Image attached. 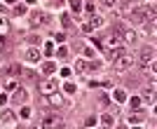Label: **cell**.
<instances>
[{
  "mask_svg": "<svg viewBox=\"0 0 157 129\" xmlns=\"http://www.w3.org/2000/svg\"><path fill=\"white\" fill-rule=\"evenodd\" d=\"M113 66H115V71H129L131 66H134V57L131 54H127V52H122V49H117V52H113Z\"/></svg>",
  "mask_w": 157,
  "mask_h": 129,
  "instance_id": "1",
  "label": "cell"
},
{
  "mask_svg": "<svg viewBox=\"0 0 157 129\" xmlns=\"http://www.w3.org/2000/svg\"><path fill=\"white\" fill-rule=\"evenodd\" d=\"M40 92H42V94H47V96H49V94H54V92H56V82H54L52 77H49V80H42Z\"/></svg>",
  "mask_w": 157,
  "mask_h": 129,
  "instance_id": "2",
  "label": "cell"
},
{
  "mask_svg": "<svg viewBox=\"0 0 157 129\" xmlns=\"http://www.w3.org/2000/svg\"><path fill=\"white\" fill-rule=\"evenodd\" d=\"M54 124H59V115L49 113V115H45V117H42V124H40V127H42V129H52Z\"/></svg>",
  "mask_w": 157,
  "mask_h": 129,
  "instance_id": "3",
  "label": "cell"
},
{
  "mask_svg": "<svg viewBox=\"0 0 157 129\" xmlns=\"http://www.w3.org/2000/svg\"><path fill=\"white\" fill-rule=\"evenodd\" d=\"M12 101H14V103H26V101H28V92L17 87V89H14V94H12Z\"/></svg>",
  "mask_w": 157,
  "mask_h": 129,
  "instance_id": "4",
  "label": "cell"
},
{
  "mask_svg": "<svg viewBox=\"0 0 157 129\" xmlns=\"http://www.w3.org/2000/svg\"><path fill=\"white\" fill-rule=\"evenodd\" d=\"M129 19L134 21V24H141V21L148 19V12H145V10H134V12L129 14Z\"/></svg>",
  "mask_w": 157,
  "mask_h": 129,
  "instance_id": "5",
  "label": "cell"
},
{
  "mask_svg": "<svg viewBox=\"0 0 157 129\" xmlns=\"http://www.w3.org/2000/svg\"><path fill=\"white\" fill-rule=\"evenodd\" d=\"M152 54H155V49H152V47H143V49H141V64H148V61H150L152 64Z\"/></svg>",
  "mask_w": 157,
  "mask_h": 129,
  "instance_id": "6",
  "label": "cell"
},
{
  "mask_svg": "<svg viewBox=\"0 0 157 129\" xmlns=\"http://www.w3.org/2000/svg\"><path fill=\"white\" fill-rule=\"evenodd\" d=\"M26 61H28V64H38V61H40V52L33 49V47L26 49Z\"/></svg>",
  "mask_w": 157,
  "mask_h": 129,
  "instance_id": "7",
  "label": "cell"
},
{
  "mask_svg": "<svg viewBox=\"0 0 157 129\" xmlns=\"http://www.w3.org/2000/svg\"><path fill=\"white\" fill-rule=\"evenodd\" d=\"M31 21H33V26H40V24H47V17L42 12H33Z\"/></svg>",
  "mask_w": 157,
  "mask_h": 129,
  "instance_id": "8",
  "label": "cell"
},
{
  "mask_svg": "<svg viewBox=\"0 0 157 129\" xmlns=\"http://www.w3.org/2000/svg\"><path fill=\"white\" fill-rule=\"evenodd\" d=\"M122 40H124V45H134V42H136V33L134 31H124Z\"/></svg>",
  "mask_w": 157,
  "mask_h": 129,
  "instance_id": "9",
  "label": "cell"
},
{
  "mask_svg": "<svg viewBox=\"0 0 157 129\" xmlns=\"http://www.w3.org/2000/svg\"><path fill=\"white\" fill-rule=\"evenodd\" d=\"M98 26H103V17H92V21L87 24V28H98Z\"/></svg>",
  "mask_w": 157,
  "mask_h": 129,
  "instance_id": "10",
  "label": "cell"
},
{
  "mask_svg": "<svg viewBox=\"0 0 157 129\" xmlns=\"http://www.w3.org/2000/svg\"><path fill=\"white\" fill-rule=\"evenodd\" d=\"M101 120H103V124H105V127H113V122H115V117H113L110 113H105V115L101 117Z\"/></svg>",
  "mask_w": 157,
  "mask_h": 129,
  "instance_id": "11",
  "label": "cell"
},
{
  "mask_svg": "<svg viewBox=\"0 0 157 129\" xmlns=\"http://www.w3.org/2000/svg\"><path fill=\"white\" fill-rule=\"evenodd\" d=\"M19 117H21V120H28V117H31V108H28V106H24V108L19 110Z\"/></svg>",
  "mask_w": 157,
  "mask_h": 129,
  "instance_id": "12",
  "label": "cell"
},
{
  "mask_svg": "<svg viewBox=\"0 0 157 129\" xmlns=\"http://www.w3.org/2000/svg\"><path fill=\"white\" fill-rule=\"evenodd\" d=\"M5 87H7L10 92H14V89H17V80H14V77H10V80L5 82Z\"/></svg>",
  "mask_w": 157,
  "mask_h": 129,
  "instance_id": "13",
  "label": "cell"
},
{
  "mask_svg": "<svg viewBox=\"0 0 157 129\" xmlns=\"http://www.w3.org/2000/svg\"><path fill=\"white\" fill-rule=\"evenodd\" d=\"M75 71H78V73H85V71H87V64L82 61V59H80L78 64H75Z\"/></svg>",
  "mask_w": 157,
  "mask_h": 129,
  "instance_id": "14",
  "label": "cell"
},
{
  "mask_svg": "<svg viewBox=\"0 0 157 129\" xmlns=\"http://www.w3.org/2000/svg\"><path fill=\"white\" fill-rule=\"evenodd\" d=\"M28 42H31V45H40L42 38H40V35H28Z\"/></svg>",
  "mask_w": 157,
  "mask_h": 129,
  "instance_id": "15",
  "label": "cell"
},
{
  "mask_svg": "<svg viewBox=\"0 0 157 129\" xmlns=\"http://www.w3.org/2000/svg\"><path fill=\"white\" fill-rule=\"evenodd\" d=\"M12 120H14V115L10 110H5V113H2V122H12Z\"/></svg>",
  "mask_w": 157,
  "mask_h": 129,
  "instance_id": "16",
  "label": "cell"
},
{
  "mask_svg": "<svg viewBox=\"0 0 157 129\" xmlns=\"http://www.w3.org/2000/svg\"><path fill=\"white\" fill-rule=\"evenodd\" d=\"M5 47H7V35L0 33V49H5Z\"/></svg>",
  "mask_w": 157,
  "mask_h": 129,
  "instance_id": "17",
  "label": "cell"
},
{
  "mask_svg": "<svg viewBox=\"0 0 157 129\" xmlns=\"http://www.w3.org/2000/svg\"><path fill=\"white\" fill-rule=\"evenodd\" d=\"M105 45H108V47H115V45H117V38H115V35H110V38L105 40Z\"/></svg>",
  "mask_w": 157,
  "mask_h": 129,
  "instance_id": "18",
  "label": "cell"
},
{
  "mask_svg": "<svg viewBox=\"0 0 157 129\" xmlns=\"http://www.w3.org/2000/svg\"><path fill=\"white\" fill-rule=\"evenodd\" d=\"M63 89L68 92V94H75V84H71V82H66V84H63Z\"/></svg>",
  "mask_w": 157,
  "mask_h": 129,
  "instance_id": "19",
  "label": "cell"
},
{
  "mask_svg": "<svg viewBox=\"0 0 157 129\" xmlns=\"http://www.w3.org/2000/svg\"><path fill=\"white\" fill-rule=\"evenodd\" d=\"M5 31H7V19L0 17V33H5Z\"/></svg>",
  "mask_w": 157,
  "mask_h": 129,
  "instance_id": "20",
  "label": "cell"
},
{
  "mask_svg": "<svg viewBox=\"0 0 157 129\" xmlns=\"http://www.w3.org/2000/svg\"><path fill=\"white\" fill-rule=\"evenodd\" d=\"M115 101H120V103L124 101V92H115Z\"/></svg>",
  "mask_w": 157,
  "mask_h": 129,
  "instance_id": "21",
  "label": "cell"
},
{
  "mask_svg": "<svg viewBox=\"0 0 157 129\" xmlns=\"http://www.w3.org/2000/svg\"><path fill=\"white\" fill-rule=\"evenodd\" d=\"M71 7H73V10H75V12H78V10H80V7H82V5H80V0H71Z\"/></svg>",
  "mask_w": 157,
  "mask_h": 129,
  "instance_id": "22",
  "label": "cell"
},
{
  "mask_svg": "<svg viewBox=\"0 0 157 129\" xmlns=\"http://www.w3.org/2000/svg\"><path fill=\"white\" fill-rule=\"evenodd\" d=\"M42 71H45V73H47V75H49V73H52V71H54V64H45V68H42Z\"/></svg>",
  "mask_w": 157,
  "mask_h": 129,
  "instance_id": "23",
  "label": "cell"
},
{
  "mask_svg": "<svg viewBox=\"0 0 157 129\" xmlns=\"http://www.w3.org/2000/svg\"><path fill=\"white\" fill-rule=\"evenodd\" d=\"M54 38H56V42H63V40H66V35H63V33H56Z\"/></svg>",
  "mask_w": 157,
  "mask_h": 129,
  "instance_id": "24",
  "label": "cell"
},
{
  "mask_svg": "<svg viewBox=\"0 0 157 129\" xmlns=\"http://www.w3.org/2000/svg\"><path fill=\"white\" fill-rule=\"evenodd\" d=\"M47 2H49L52 7H59V5H61V0H47Z\"/></svg>",
  "mask_w": 157,
  "mask_h": 129,
  "instance_id": "25",
  "label": "cell"
},
{
  "mask_svg": "<svg viewBox=\"0 0 157 129\" xmlns=\"http://www.w3.org/2000/svg\"><path fill=\"white\" fill-rule=\"evenodd\" d=\"M103 2H105L108 7H113V5H115V0H103Z\"/></svg>",
  "mask_w": 157,
  "mask_h": 129,
  "instance_id": "26",
  "label": "cell"
},
{
  "mask_svg": "<svg viewBox=\"0 0 157 129\" xmlns=\"http://www.w3.org/2000/svg\"><path fill=\"white\" fill-rule=\"evenodd\" d=\"M7 5H17V2H19V0H5Z\"/></svg>",
  "mask_w": 157,
  "mask_h": 129,
  "instance_id": "27",
  "label": "cell"
}]
</instances>
